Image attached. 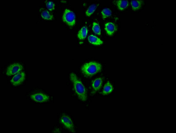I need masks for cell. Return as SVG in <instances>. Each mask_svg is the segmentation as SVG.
I'll return each instance as SVG.
<instances>
[{
    "instance_id": "obj_7",
    "label": "cell",
    "mask_w": 176,
    "mask_h": 133,
    "mask_svg": "<svg viewBox=\"0 0 176 133\" xmlns=\"http://www.w3.org/2000/svg\"><path fill=\"white\" fill-rule=\"evenodd\" d=\"M30 97L33 100L40 103L46 102L48 101L50 99L49 96L41 93L33 94L31 95Z\"/></svg>"
},
{
    "instance_id": "obj_17",
    "label": "cell",
    "mask_w": 176,
    "mask_h": 133,
    "mask_svg": "<svg viewBox=\"0 0 176 133\" xmlns=\"http://www.w3.org/2000/svg\"><path fill=\"white\" fill-rule=\"evenodd\" d=\"M101 15L103 19L106 18L110 17L112 15V11L108 8H104L101 11Z\"/></svg>"
},
{
    "instance_id": "obj_16",
    "label": "cell",
    "mask_w": 176,
    "mask_h": 133,
    "mask_svg": "<svg viewBox=\"0 0 176 133\" xmlns=\"http://www.w3.org/2000/svg\"><path fill=\"white\" fill-rule=\"evenodd\" d=\"M142 1H131V6L134 10L138 9L142 5Z\"/></svg>"
},
{
    "instance_id": "obj_5",
    "label": "cell",
    "mask_w": 176,
    "mask_h": 133,
    "mask_svg": "<svg viewBox=\"0 0 176 133\" xmlns=\"http://www.w3.org/2000/svg\"><path fill=\"white\" fill-rule=\"evenodd\" d=\"M61 124L70 132H75L74 126L71 118L68 116L63 115L60 119Z\"/></svg>"
},
{
    "instance_id": "obj_13",
    "label": "cell",
    "mask_w": 176,
    "mask_h": 133,
    "mask_svg": "<svg viewBox=\"0 0 176 133\" xmlns=\"http://www.w3.org/2000/svg\"><path fill=\"white\" fill-rule=\"evenodd\" d=\"M117 7L120 10H123L128 6V1H116Z\"/></svg>"
},
{
    "instance_id": "obj_1",
    "label": "cell",
    "mask_w": 176,
    "mask_h": 133,
    "mask_svg": "<svg viewBox=\"0 0 176 133\" xmlns=\"http://www.w3.org/2000/svg\"><path fill=\"white\" fill-rule=\"evenodd\" d=\"M70 78L72 82L75 93L80 100L83 101L87 100V91L82 82L78 78L74 73H71Z\"/></svg>"
},
{
    "instance_id": "obj_15",
    "label": "cell",
    "mask_w": 176,
    "mask_h": 133,
    "mask_svg": "<svg viewBox=\"0 0 176 133\" xmlns=\"http://www.w3.org/2000/svg\"><path fill=\"white\" fill-rule=\"evenodd\" d=\"M41 15L42 17L45 19L51 20L53 18V15L50 14L49 12L47 10H43L41 12Z\"/></svg>"
},
{
    "instance_id": "obj_12",
    "label": "cell",
    "mask_w": 176,
    "mask_h": 133,
    "mask_svg": "<svg viewBox=\"0 0 176 133\" xmlns=\"http://www.w3.org/2000/svg\"><path fill=\"white\" fill-rule=\"evenodd\" d=\"M88 32V28L87 26L82 27L78 33V36L79 39L80 40L85 39L87 36Z\"/></svg>"
},
{
    "instance_id": "obj_8",
    "label": "cell",
    "mask_w": 176,
    "mask_h": 133,
    "mask_svg": "<svg viewBox=\"0 0 176 133\" xmlns=\"http://www.w3.org/2000/svg\"><path fill=\"white\" fill-rule=\"evenodd\" d=\"M103 78H99L92 81V87L94 93L96 92L100 89L103 83Z\"/></svg>"
},
{
    "instance_id": "obj_11",
    "label": "cell",
    "mask_w": 176,
    "mask_h": 133,
    "mask_svg": "<svg viewBox=\"0 0 176 133\" xmlns=\"http://www.w3.org/2000/svg\"><path fill=\"white\" fill-rule=\"evenodd\" d=\"M113 86L112 85V84L108 81L105 85V86L103 88L102 94L103 95L109 94L113 92Z\"/></svg>"
},
{
    "instance_id": "obj_6",
    "label": "cell",
    "mask_w": 176,
    "mask_h": 133,
    "mask_svg": "<svg viewBox=\"0 0 176 133\" xmlns=\"http://www.w3.org/2000/svg\"><path fill=\"white\" fill-rule=\"evenodd\" d=\"M25 73L24 72H20L13 76L10 80L11 83L13 86L19 85L21 84L25 79Z\"/></svg>"
},
{
    "instance_id": "obj_18",
    "label": "cell",
    "mask_w": 176,
    "mask_h": 133,
    "mask_svg": "<svg viewBox=\"0 0 176 133\" xmlns=\"http://www.w3.org/2000/svg\"><path fill=\"white\" fill-rule=\"evenodd\" d=\"M92 30L96 34L100 35L101 34V30H100L99 24L97 22H93V25H92Z\"/></svg>"
},
{
    "instance_id": "obj_4",
    "label": "cell",
    "mask_w": 176,
    "mask_h": 133,
    "mask_svg": "<svg viewBox=\"0 0 176 133\" xmlns=\"http://www.w3.org/2000/svg\"><path fill=\"white\" fill-rule=\"evenodd\" d=\"M23 69L22 65L19 63H14L8 67L5 74L8 76L15 75L20 72Z\"/></svg>"
},
{
    "instance_id": "obj_3",
    "label": "cell",
    "mask_w": 176,
    "mask_h": 133,
    "mask_svg": "<svg viewBox=\"0 0 176 133\" xmlns=\"http://www.w3.org/2000/svg\"><path fill=\"white\" fill-rule=\"evenodd\" d=\"M63 20L67 23L69 25L73 26L74 25L76 22V17L73 12L69 9H66L63 16Z\"/></svg>"
},
{
    "instance_id": "obj_9",
    "label": "cell",
    "mask_w": 176,
    "mask_h": 133,
    "mask_svg": "<svg viewBox=\"0 0 176 133\" xmlns=\"http://www.w3.org/2000/svg\"><path fill=\"white\" fill-rule=\"evenodd\" d=\"M105 30L108 35L112 36L116 31V27L113 23L108 22L105 25Z\"/></svg>"
},
{
    "instance_id": "obj_19",
    "label": "cell",
    "mask_w": 176,
    "mask_h": 133,
    "mask_svg": "<svg viewBox=\"0 0 176 133\" xmlns=\"http://www.w3.org/2000/svg\"><path fill=\"white\" fill-rule=\"evenodd\" d=\"M46 5H47V8H48L49 10L52 11L55 9V4L54 2L52 1H48L46 2Z\"/></svg>"
},
{
    "instance_id": "obj_14",
    "label": "cell",
    "mask_w": 176,
    "mask_h": 133,
    "mask_svg": "<svg viewBox=\"0 0 176 133\" xmlns=\"http://www.w3.org/2000/svg\"><path fill=\"white\" fill-rule=\"evenodd\" d=\"M97 5L96 4H91L86 11V14L87 16L89 17L91 15H92L97 9Z\"/></svg>"
},
{
    "instance_id": "obj_10",
    "label": "cell",
    "mask_w": 176,
    "mask_h": 133,
    "mask_svg": "<svg viewBox=\"0 0 176 133\" xmlns=\"http://www.w3.org/2000/svg\"><path fill=\"white\" fill-rule=\"evenodd\" d=\"M88 41L90 43L95 45H99L103 44V41L100 38L93 35H90L88 37Z\"/></svg>"
},
{
    "instance_id": "obj_2",
    "label": "cell",
    "mask_w": 176,
    "mask_h": 133,
    "mask_svg": "<svg viewBox=\"0 0 176 133\" xmlns=\"http://www.w3.org/2000/svg\"><path fill=\"white\" fill-rule=\"evenodd\" d=\"M101 65L98 62L90 61L84 64L82 67V73L87 76H92L101 71Z\"/></svg>"
}]
</instances>
